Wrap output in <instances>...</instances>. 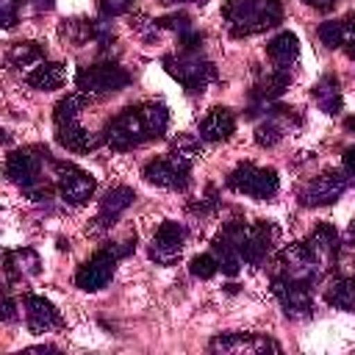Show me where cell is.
Masks as SVG:
<instances>
[{"mask_svg":"<svg viewBox=\"0 0 355 355\" xmlns=\"http://www.w3.org/2000/svg\"><path fill=\"white\" fill-rule=\"evenodd\" d=\"M166 125H169V111L164 103H139V105H130V108L119 111L116 116H111L105 122V130L100 139L111 150L125 153L144 141L161 139L166 133Z\"/></svg>","mask_w":355,"mask_h":355,"instance_id":"1","label":"cell"},{"mask_svg":"<svg viewBox=\"0 0 355 355\" xmlns=\"http://www.w3.org/2000/svg\"><path fill=\"white\" fill-rule=\"evenodd\" d=\"M222 17L227 19L230 36H255L283 22L280 0H227L222 6Z\"/></svg>","mask_w":355,"mask_h":355,"instance_id":"2","label":"cell"},{"mask_svg":"<svg viewBox=\"0 0 355 355\" xmlns=\"http://www.w3.org/2000/svg\"><path fill=\"white\" fill-rule=\"evenodd\" d=\"M164 69L189 92V94H202L211 80H216V67L205 61L200 53H178V55H164L161 58Z\"/></svg>","mask_w":355,"mask_h":355,"instance_id":"3","label":"cell"},{"mask_svg":"<svg viewBox=\"0 0 355 355\" xmlns=\"http://www.w3.org/2000/svg\"><path fill=\"white\" fill-rule=\"evenodd\" d=\"M225 186L236 194H247L252 200H269L277 194V186H280V178H277V169L272 166H255L250 161L239 164L233 172H227L225 178Z\"/></svg>","mask_w":355,"mask_h":355,"instance_id":"4","label":"cell"},{"mask_svg":"<svg viewBox=\"0 0 355 355\" xmlns=\"http://www.w3.org/2000/svg\"><path fill=\"white\" fill-rule=\"evenodd\" d=\"M277 266H280V275L300 280V283H308V286L319 283V277H322V258L308 239L288 244L277 255Z\"/></svg>","mask_w":355,"mask_h":355,"instance_id":"5","label":"cell"},{"mask_svg":"<svg viewBox=\"0 0 355 355\" xmlns=\"http://www.w3.org/2000/svg\"><path fill=\"white\" fill-rule=\"evenodd\" d=\"M130 83L128 69H122L119 64L103 61V64H86L75 72V86L80 89V94H114L119 89H125Z\"/></svg>","mask_w":355,"mask_h":355,"instance_id":"6","label":"cell"},{"mask_svg":"<svg viewBox=\"0 0 355 355\" xmlns=\"http://www.w3.org/2000/svg\"><path fill=\"white\" fill-rule=\"evenodd\" d=\"M141 178L153 186H161V189H169V191H183L191 180V161H183V158L169 153V155L147 161L144 169H141Z\"/></svg>","mask_w":355,"mask_h":355,"instance_id":"7","label":"cell"},{"mask_svg":"<svg viewBox=\"0 0 355 355\" xmlns=\"http://www.w3.org/2000/svg\"><path fill=\"white\" fill-rule=\"evenodd\" d=\"M47 150L42 147H22V150H14L8 153L6 158V178L19 186L22 191L33 189L42 183V161H47Z\"/></svg>","mask_w":355,"mask_h":355,"instance_id":"8","label":"cell"},{"mask_svg":"<svg viewBox=\"0 0 355 355\" xmlns=\"http://www.w3.org/2000/svg\"><path fill=\"white\" fill-rule=\"evenodd\" d=\"M53 175H55V189L61 194L64 202L69 205H83L92 200L94 194V178L89 172H83L80 166L75 164H67V161H53Z\"/></svg>","mask_w":355,"mask_h":355,"instance_id":"9","label":"cell"},{"mask_svg":"<svg viewBox=\"0 0 355 355\" xmlns=\"http://www.w3.org/2000/svg\"><path fill=\"white\" fill-rule=\"evenodd\" d=\"M349 186V178L341 169H324L316 178H311L302 189H300V202L308 208H319V205H333Z\"/></svg>","mask_w":355,"mask_h":355,"instance_id":"10","label":"cell"},{"mask_svg":"<svg viewBox=\"0 0 355 355\" xmlns=\"http://www.w3.org/2000/svg\"><path fill=\"white\" fill-rule=\"evenodd\" d=\"M272 294L277 297L280 308L286 316L291 319H305L313 313V297H311V286L291 280L286 275H275L272 277Z\"/></svg>","mask_w":355,"mask_h":355,"instance_id":"11","label":"cell"},{"mask_svg":"<svg viewBox=\"0 0 355 355\" xmlns=\"http://www.w3.org/2000/svg\"><path fill=\"white\" fill-rule=\"evenodd\" d=\"M116 255L103 244L89 261H83L80 266H78V272H75V286L80 288V291H100V288H105L108 283H111V277H114V269H116Z\"/></svg>","mask_w":355,"mask_h":355,"instance_id":"12","label":"cell"},{"mask_svg":"<svg viewBox=\"0 0 355 355\" xmlns=\"http://www.w3.org/2000/svg\"><path fill=\"white\" fill-rule=\"evenodd\" d=\"M275 241H277V227L272 222H266V219H258V222L247 225V233H244V239L239 244V255L250 266H261L266 261V255L272 252Z\"/></svg>","mask_w":355,"mask_h":355,"instance_id":"13","label":"cell"},{"mask_svg":"<svg viewBox=\"0 0 355 355\" xmlns=\"http://www.w3.org/2000/svg\"><path fill=\"white\" fill-rule=\"evenodd\" d=\"M183 244H186V227L180 222H161L158 230L153 233V241H150V258L155 263H172L180 252H183Z\"/></svg>","mask_w":355,"mask_h":355,"instance_id":"14","label":"cell"},{"mask_svg":"<svg viewBox=\"0 0 355 355\" xmlns=\"http://www.w3.org/2000/svg\"><path fill=\"white\" fill-rule=\"evenodd\" d=\"M133 200H136V191H133L130 186H114V189H108V191L103 194V200H100V214H97V219H94V225H92L89 230H92V233L108 230V227L119 219V214H122L125 208H130Z\"/></svg>","mask_w":355,"mask_h":355,"instance_id":"15","label":"cell"},{"mask_svg":"<svg viewBox=\"0 0 355 355\" xmlns=\"http://www.w3.org/2000/svg\"><path fill=\"white\" fill-rule=\"evenodd\" d=\"M22 302H25V322H28V330L31 333H47V330L64 324L58 308L47 297H42V294H25Z\"/></svg>","mask_w":355,"mask_h":355,"instance_id":"16","label":"cell"},{"mask_svg":"<svg viewBox=\"0 0 355 355\" xmlns=\"http://www.w3.org/2000/svg\"><path fill=\"white\" fill-rule=\"evenodd\" d=\"M208 349L211 352H236V349H250V352H280V344L266 338V336H258V333H222L216 338L208 341Z\"/></svg>","mask_w":355,"mask_h":355,"instance_id":"17","label":"cell"},{"mask_svg":"<svg viewBox=\"0 0 355 355\" xmlns=\"http://www.w3.org/2000/svg\"><path fill=\"white\" fill-rule=\"evenodd\" d=\"M236 133V114L225 105L211 108L200 122V139L202 141H227Z\"/></svg>","mask_w":355,"mask_h":355,"instance_id":"18","label":"cell"},{"mask_svg":"<svg viewBox=\"0 0 355 355\" xmlns=\"http://www.w3.org/2000/svg\"><path fill=\"white\" fill-rule=\"evenodd\" d=\"M300 55V39L291 31H280L277 36H272L266 42V58L277 67V69H288Z\"/></svg>","mask_w":355,"mask_h":355,"instance_id":"19","label":"cell"},{"mask_svg":"<svg viewBox=\"0 0 355 355\" xmlns=\"http://www.w3.org/2000/svg\"><path fill=\"white\" fill-rule=\"evenodd\" d=\"M3 266H6L8 280H14V277H33V275H39L42 261H39L36 250L19 247V250H8L3 255Z\"/></svg>","mask_w":355,"mask_h":355,"instance_id":"20","label":"cell"},{"mask_svg":"<svg viewBox=\"0 0 355 355\" xmlns=\"http://www.w3.org/2000/svg\"><path fill=\"white\" fill-rule=\"evenodd\" d=\"M55 141H58L61 147L72 150V153H89V150H94L103 139L92 136V133H89L83 125H78V122H67V125H55Z\"/></svg>","mask_w":355,"mask_h":355,"instance_id":"21","label":"cell"},{"mask_svg":"<svg viewBox=\"0 0 355 355\" xmlns=\"http://www.w3.org/2000/svg\"><path fill=\"white\" fill-rule=\"evenodd\" d=\"M288 86H291V72L275 67L266 78H261V80L255 83V89H252V100H255L258 105H269V103L277 100Z\"/></svg>","mask_w":355,"mask_h":355,"instance_id":"22","label":"cell"},{"mask_svg":"<svg viewBox=\"0 0 355 355\" xmlns=\"http://www.w3.org/2000/svg\"><path fill=\"white\" fill-rule=\"evenodd\" d=\"M64 78H67L64 64H58V61H42V64H36L25 75V83L31 89H39V92H53V89H58L64 83Z\"/></svg>","mask_w":355,"mask_h":355,"instance_id":"23","label":"cell"},{"mask_svg":"<svg viewBox=\"0 0 355 355\" xmlns=\"http://www.w3.org/2000/svg\"><path fill=\"white\" fill-rule=\"evenodd\" d=\"M313 100H316V105H319L327 116H338L341 108H344V97H341V89H338V78H336V75H324V78L313 86Z\"/></svg>","mask_w":355,"mask_h":355,"instance_id":"24","label":"cell"},{"mask_svg":"<svg viewBox=\"0 0 355 355\" xmlns=\"http://www.w3.org/2000/svg\"><path fill=\"white\" fill-rule=\"evenodd\" d=\"M211 252L216 255V261H219V269L227 275V277H236L239 275V269H241V255H239V244L236 241H230L222 230L214 236V241H211Z\"/></svg>","mask_w":355,"mask_h":355,"instance_id":"25","label":"cell"},{"mask_svg":"<svg viewBox=\"0 0 355 355\" xmlns=\"http://www.w3.org/2000/svg\"><path fill=\"white\" fill-rule=\"evenodd\" d=\"M324 302L336 311H355V277H333L324 288Z\"/></svg>","mask_w":355,"mask_h":355,"instance_id":"26","label":"cell"},{"mask_svg":"<svg viewBox=\"0 0 355 355\" xmlns=\"http://www.w3.org/2000/svg\"><path fill=\"white\" fill-rule=\"evenodd\" d=\"M352 33H355V14H349V17H344V19H327V22H322L319 31H316L319 42L327 44V47H344V42H347Z\"/></svg>","mask_w":355,"mask_h":355,"instance_id":"27","label":"cell"},{"mask_svg":"<svg viewBox=\"0 0 355 355\" xmlns=\"http://www.w3.org/2000/svg\"><path fill=\"white\" fill-rule=\"evenodd\" d=\"M313 244V250L319 252L322 261L327 263H336V255H338V230L330 225V222H319L308 239Z\"/></svg>","mask_w":355,"mask_h":355,"instance_id":"28","label":"cell"},{"mask_svg":"<svg viewBox=\"0 0 355 355\" xmlns=\"http://www.w3.org/2000/svg\"><path fill=\"white\" fill-rule=\"evenodd\" d=\"M61 36H67L72 44H86V42H97V36H100V19H83V17H78V19H64V25H61Z\"/></svg>","mask_w":355,"mask_h":355,"instance_id":"29","label":"cell"},{"mask_svg":"<svg viewBox=\"0 0 355 355\" xmlns=\"http://www.w3.org/2000/svg\"><path fill=\"white\" fill-rule=\"evenodd\" d=\"M44 55H47V50H44V44H39V42H17V44H11L8 53H6L8 64H14V67L42 64Z\"/></svg>","mask_w":355,"mask_h":355,"instance_id":"30","label":"cell"},{"mask_svg":"<svg viewBox=\"0 0 355 355\" xmlns=\"http://www.w3.org/2000/svg\"><path fill=\"white\" fill-rule=\"evenodd\" d=\"M83 105H86V100H83L80 94H67V97H61V100L55 103V108H53V122H55V125L78 122V114L83 111Z\"/></svg>","mask_w":355,"mask_h":355,"instance_id":"31","label":"cell"},{"mask_svg":"<svg viewBox=\"0 0 355 355\" xmlns=\"http://www.w3.org/2000/svg\"><path fill=\"white\" fill-rule=\"evenodd\" d=\"M189 272L200 280H211L216 272H219V261L214 252H202V255H194L191 263H189Z\"/></svg>","mask_w":355,"mask_h":355,"instance_id":"32","label":"cell"},{"mask_svg":"<svg viewBox=\"0 0 355 355\" xmlns=\"http://www.w3.org/2000/svg\"><path fill=\"white\" fill-rule=\"evenodd\" d=\"M200 150H202V144H200V139H197V136H191V133H180L178 139H172V155L183 158V161L197 158V155H200Z\"/></svg>","mask_w":355,"mask_h":355,"instance_id":"33","label":"cell"},{"mask_svg":"<svg viewBox=\"0 0 355 355\" xmlns=\"http://www.w3.org/2000/svg\"><path fill=\"white\" fill-rule=\"evenodd\" d=\"M155 22H158V28H164V31H175V33H183V31H189V28H191V17H189L186 11L164 14V17H158Z\"/></svg>","mask_w":355,"mask_h":355,"instance_id":"34","label":"cell"},{"mask_svg":"<svg viewBox=\"0 0 355 355\" xmlns=\"http://www.w3.org/2000/svg\"><path fill=\"white\" fill-rule=\"evenodd\" d=\"M202 42H205V36L200 33V31H183V33H178V44H180V50L183 53H200L202 50Z\"/></svg>","mask_w":355,"mask_h":355,"instance_id":"35","label":"cell"},{"mask_svg":"<svg viewBox=\"0 0 355 355\" xmlns=\"http://www.w3.org/2000/svg\"><path fill=\"white\" fill-rule=\"evenodd\" d=\"M25 0H0V22L3 28H14L17 25V17H19V6Z\"/></svg>","mask_w":355,"mask_h":355,"instance_id":"36","label":"cell"},{"mask_svg":"<svg viewBox=\"0 0 355 355\" xmlns=\"http://www.w3.org/2000/svg\"><path fill=\"white\" fill-rule=\"evenodd\" d=\"M100 6V14L108 19V17H119V14H128L133 0H97Z\"/></svg>","mask_w":355,"mask_h":355,"instance_id":"37","label":"cell"},{"mask_svg":"<svg viewBox=\"0 0 355 355\" xmlns=\"http://www.w3.org/2000/svg\"><path fill=\"white\" fill-rule=\"evenodd\" d=\"M130 28H133L139 36H155V33H158V22L150 19V17H144V14H136V17L130 19Z\"/></svg>","mask_w":355,"mask_h":355,"instance_id":"38","label":"cell"},{"mask_svg":"<svg viewBox=\"0 0 355 355\" xmlns=\"http://www.w3.org/2000/svg\"><path fill=\"white\" fill-rule=\"evenodd\" d=\"M0 316H3V322H14V319H17V305H14L11 297L3 300V313H0Z\"/></svg>","mask_w":355,"mask_h":355,"instance_id":"39","label":"cell"},{"mask_svg":"<svg viewBox=\"0 0 355 355\" xmlns=\"http://www.w3.org/2000/svg\"><path fill=\"white\" fill-rule=\"evenodd\" d=\"M344 172L347 175H355V144L344 150Z\"/></svg>","mask_w":355,"mask_h":355,"instance_id":"40","label":"cell"},{"mask_svg":"<svg viewBox=\"0 0 355 355\" xmlns=\"http://www.w3.org/2000/svg\"><path fill=\"white\" fill-rule=\"evenodd\" d=\"M302 3L311 6V8H316V11H330V8H336L338 0H302Z\"/></svg>","mask_w":355,"mask_h":355,"instance_id":"41","label":"cell"},{"mask_svg":"<svg viewBox=\"0 0 355 355\" xmlns=\"http://www.w3.org/2000/svg\"><path fill=\"white\" fill-rule=\"evenodd\" d=\"M33 11H50L53 8V0H28Z\"/></svg>","mask_w":355,"mask_h":355,"instance_id":"42","label":"cell"},{"mask_svg":"<svg viewBox=\"0 0 355 355\" xmlns=\"http://www.w3.org/2000/svg\"><path fill=\"white\" fill-rule=\"evenodd\" d=\"M344 130L355 133V116H347V119H344Z\"/></svg>","mask_w":355,"mask_h":355,"instance_id":"43","label":"cell"},{"mask_svg":"<svg viewBox=\"0 0 355 355\" xmlns=\"http://www.w3.org/2000/svg\"><path fill=\"white\" fill-rule=\"evenodd\" d=\"M161 6H178V3H186V0H158Z\"/></svg>","mask_w":355,"mask_h":355,"instance_id":"44","label":"cell"},{"mask_svg":"<svg viewBox=\"0 0 355 355\" xmlns=\"http://www.w3.org/2000/svg\"><path fill=\"white\" fill-rule=\"evenodd\" d=\"M349 239H352V241H355V222H352V225H349Z\"/></svg>","mask_w":355,"mask_h":355,"instance_id":"45","label":"cell"}]
</instances>
